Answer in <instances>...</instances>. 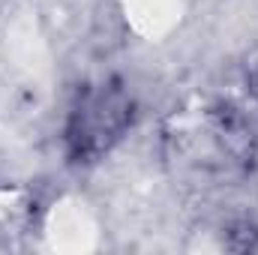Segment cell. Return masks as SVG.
<instances>
[{
	"label": "cell",
	"instance_id": "cell-1",
	"mask_svg": "<svg viewBox=\"0 0 258 255\" xmlns=\"http://www.w3.org/2000/svg\"><path fill=\"white\" fill-rule=\"evenodd\" d=\"M129 99L120 87H102L87 93L69 120V144L75 156H96L129 123Z\"/></svg>",
	"mask_w": 258,
	"mask_h": 255
}]
</instances>
